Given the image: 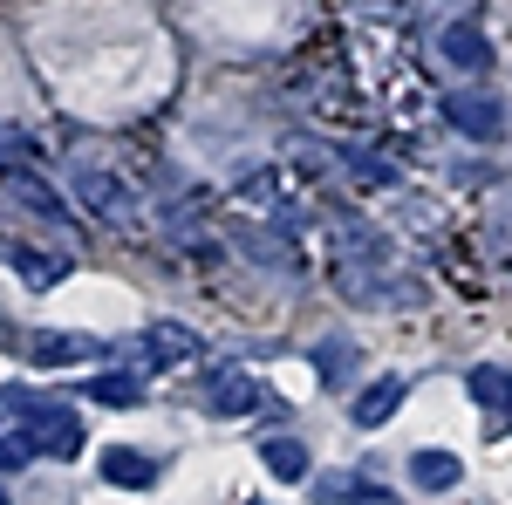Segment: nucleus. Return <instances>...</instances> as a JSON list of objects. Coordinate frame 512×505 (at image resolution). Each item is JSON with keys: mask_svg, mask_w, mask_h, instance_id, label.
Wrapping results in <instances>:
<instances>
[{"mask_svg": "<svg viewBox=\"0 0 512 505\" xmlns=\"http://www.w3.org/2000/svg\"><path fill=\"white\" fill-rule=\"evenodd\" d=\"M28 437H35L41 458H82V444H89V430H82V417L69 410V403H35L28 410Z\"/></svg>", "mask_w": 512, "mask_h": 505, "instance_id": "nucleus-1", "label": "nucleus"}, {"mask_svg": "<svg viewBox=\"0 0 512 505\" xmlns=\"http://www.w3.org/2000/svg\"><path fill=\"white\" fill-rule=\"evenodd\" d=\"M444 123L465 130L472 144H499V137H506V110H499V96H485V89H444Z\"/></svg>", "mask_w": 512, "mask_h": 505, "instance_id": "nucleus-2", "label": "nucleus"}, {"mask_svg": "<svg viewBox=\"0 0 512 505\" xmlns=\"http://www.w3.org/2000/svg\"><path fill=\"white\" fill-rule=\"evenodd\" d=\"M205 403H212L219 417H253V410L267 403V389L253 383L246 369H233V362H226V369L212 362V369H205Z\"/></svg>", "mask_w": 512, "mask_h": 505, "instance_id": "nucleus-3", "label": "nucleus"}, {"mask_svg": "<svg viewBox=\"0 0 512 505\" xmlns=\"http://www.w3.org/2000/svg\"><path fill=\"white\" fill-rule=\"evenodd\" d=\"M0 185H7V198H14V205H28L35 219H55V226H69V198L55 192L48 178H35L28 164H0Z\"/></svg>", "mask_w": 512, "mask_h": 505, "instance_id": "nucleus-4", "label": "nucleus"}, {"mask_svg": "<svg viewBox=\"0 0 512 505\" xmlns=\"http://www.w3.org/2000/svg\"><path fill=\"white\" fill-rule=\"evenodd\" d=\"M403 396H410V383H403V376H376L369 389H355L349 424H355V430H383L396 410H403Z\"/></svg>", "mask_w": 512, "mask_h": 505, "instance_id": "nucleus-5", "label": "nucleus"}, {"mask_svg": "<svg viewBox=\"0 0 512 505\" xmlns=\"http://www.w3.org/2000/svg\"><path fill=\"white\" fill-rule=\"evenodd\" d=\"M137 349L151 355V369H171V362H198V355H205V342H198L185 321H151V328L137 335Z\"/></svg>", "mask_w": 512, "mask_h": 505, "instance_id": "nucleus-6", "label": "nucleus"}, {"mask_svg": "<svg viewBox=\"0 0 512 505\" xmlns=\"http://www.w3.org/2000/svg\"><path fill=\"white\" fill-rule=\"evenodd\" d=\"M96 465H103V485H123V492H151L158 485V458H144L137 444H110Z\"/></svg>", "mask_w": 512, "mask_h": 505, "instance_id": "nucleus-7", "label": "nucleus"}, {"mask_svg": "<svg viewBox=\"0 0 512 505\" xmlns=\"http://www.w3.org/2000/svg\"><path fill=\"white\" fill-rule=\"evenodd\" d=\"M76 198L96 212V219H130V185L123 178H110V171H76Z\"/></svg>", "mask_w": 512, "mask_h": 505, "instance_id": "nucleus-8", "label": "nucleus"}, {"mask_svg": "<svg viewBox=\"0 0 512 505\" xmlns=\"http://www.w3.org/2000/svg\"><path fill=\"white\" fill-rule=\"evenodd\" d=\"M437 48H444V62L465 69V76H485V69H492V41L478 35L472 21H451V28L437 35Z\"/></svg>", "mask_w": 512, "mask_h": 505, "instance_id": "nucleus-9", "label": "nucleus"}, {"mask_svg": "<svg viewBox=\"0 0 512 505\" xmlns=\"http://www.w3.org/2000/svg\"><path fill=\"white\" fill-rule=\"evenodd\" d=\"M7 267L21 273V287H35V294H48L62 273H69V260H55V253H41V246H28V239H14L7 246Z\"/></svg>", "mask_w": 512, "mask_h": 505, "instance_id": "nucleus-10", "label": "nucleus"}, {"mask_svg": "<svg viewBox=\"0 0 512 505\" xmlns=\"http://www.w3.org/2000/svg\"><path fill=\"white\" fill-rule=\"evenodd\" d=\"M28 355H35V362H48V369H62V362H96V355H103V342H89V335H55V328H41V335H28Z\"/></svg>", "mask_w": 512, "mask_h": 505, "instance_id": "nucleus-11", "label": "nucleus"}, {"mask_svg": "<svg viewBox=\"0 0 512 505\" xmlns=\"http://www.w3.org/2000/svg\"><path fill=\"white\" fill-rule=\"evenodd\" d=\"M260 465L274 471L280 485H301V478H308V444H301V437H267V444H260Z\"/></svg>", "mask_w": 512, "mask_h": 505, "instance_id": "nucleus-12", "label": "nucleus"}, {"mask_svg": "<svg viewBox=\"0 0 512 505\" xmlns=\"http://www.w3.org/2000/svg\"><path fill=\"white\" fill-rule=\"evenodd\" d=\"M458 478H465V465L451 451H417L410 458V485H424V492H451Z\"/></svg>", "mask_w": 512, "mask_h": 505, "instance_id": "nucleus-13", "label": "nucleus"}, {"mask_svg": "<svg viewBox=\"0 0 512 505\" xmlns=\"http://www.w3.org/2000/svg\"><path fill=\"white\" fill-rule=\"evenodd\" d=\"M315 376L328 389H355V342H315Z\"/></svg>", "mask_w": 512, "mask_h": 505, "instance_id": "nucleus-14", "label": "nucleus"}, {"mask_svg": "<svg viewBox=\"0 0 512 505\" xmlns=\"http://www.w3.org/2000/svg\"><path fill=\"white\" fill-rule=\"evenodd\" d=\"M465 389H472V403H485V410H499V417H506V403H512V369L478 362L472 376H465Z\"/></svg>", "mask_w": 512, "mask_h": 505, "instance_id": "nucleus-15", "label": "nucleus"}, {"mask_svg": "<svg viewBox=\"0 0 512 505\" xmlns=\"http://www.w3.org/2000/svg\"><path fill=\"white\" fill-rule=\"evenodd\" d=\"M239 246H246V253H253V260H260V267H280V273H301V253H294V239L287 233H239Z\"/></svg>", "mask_w": 512, "mask_h": 505, "instance_id": "nucleus-16", "label": "nucleus"}, {"mask_svg": "<svg viewBox=\"0 0 512 505\" xmlns=\"http://www.w3.org/2000/svg\"><path fill=\"white\" fill-rule=\"evenodd\" d=\"M82 396L103 403V410H130V403H144V383H137V376H89Z\"/></svg>", "mask_w": 512, "mask_h": 505, "instance_id": "nucleus-17", "label": "nucleus"}, {"mask_svg": "<svg viewBox=\"0 0 512 505\" xmlns=\"http://www.w3.org/2000/svg\"><path fill=\"white\" fill-rule=\"evenodd\" d=\"M355 164V178H369V185H396V164L390 157H369V151H342Z\"/></svg>", "mask_w": 512, "mask_h": 505, "instance_id": "nucleus-18", "label": "nucleus"}, {"mask_svg": "<svg viewBox=\"0 0 512 505\" xmlns=\"http://www.w3.org/2000/svg\"><path fill=\"white\" fill-rule=\"evenodd\" d=\"M28 458H35V437L21 430V437H0V471H28Z\"/></svg>", "mask_w": 512, "mask_h": 505, "instance_id": "nucleus-19", "label": "nucleus"}, {"mask_svg": "<svg viewBox=\"0 0 512 505\" xmlns=\"http://www.w3.org/2000/svg\"><path fill=\"white\" fill-rule=\"evenodd\" d=\"M355 492H362V478H321L315 505H355Z\"/></svg>", "mask_w": 512, "mask_h": 505, "instance_id": "nucleus-20", "label": "nucleus"}, {"mask_svg": "<svg viewBox=\"0 0 512 505\" xmlns=\"http://www.w3.org/2000/svg\"><path fill=\"white\" fill-rule=\"evenodd\" d=\"M355 505H396L390 485H376V478H362V492H355Z\"/></svg>", "mask_w": 512, "mask_h": 505, "instance_id": "nucleus-21", "label": "nucleus"}, {"mask_svg": "<svg viewBox=\"0 0 512 505\" xmlns=\"http://www.w3.org/2000/svg\"><path fill=\"white\" fill-rule=\"evenodd\" d=\"M0 505H7V485H0Z\"/></svg>", "mask_w": 512, "mask_h": 505, "instance_id": "nucleus-22", "label": "nucleus"}, {"mask_svg": "<svg viewBox=\"0 0 512 505\" xmlns=\"http://www.w3.org/2000/svg\"><path fill=\"white\" fill-rule=\"evenodd\" d=\"M506 424H512V403H506Z\"/></svg>", "mask_w": 512, "mask_h": 505, "instance_id": "nucleus-23", "label": "nucleus"}, {"mask_svg": "<svg viewBox=\"0 0 512 505\" xmlns=\"http://www.w3.org/2000/svg\"><path fill=\"white\" fill-rule=\"evenodd\" d=\"M253 505H267V499H253Z\"/></svg>", "mask_w": 512, "mask_h": 505, "instance_id": "nucleus-24", "label": "nucleus"}]
</instances>
